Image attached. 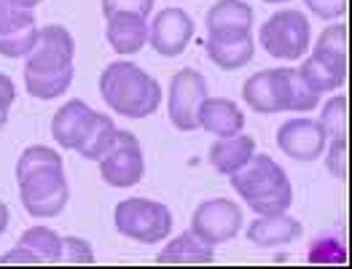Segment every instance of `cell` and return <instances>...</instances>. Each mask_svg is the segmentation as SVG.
I'll return each instance as SVG.
<instances>
[{
	"instance_id": "obj_1",
	"label": "cell",
	"mask_w": 352,
	"mask_h": 269,
	"mask_svg": "<svg viewBox=\"0 0 352 269\" xmlns=\"http://www.w3.org/2000/svg\"><path fill=\"white\" fill-rule=\"evenodd\" d=\"M16 186L22 208L35 218L59 215L70 200L62 156L46 146H30L22 151L16 162Z\"/></svg>"
},
{
	"instance_id": "obj_2",
	"label": "cell",
	"mask_w": 352,
	"mask_h": 269,
	"mask_svg": "<svg viewBox=\"0 0 352 269\" xmlns=\"http://www.w3.org/2000/svg\"><path fill=\"white\" fill-rule=\"evenodd\" d=\"M229 183L248 202V208L258 215L285 213L294 202L291 180L269 153H253L248 164H242L236 173L229 175Z\"/></svg>"
},
{
	"instance_id": "obj_3",
	"label": "cell",
	"mask_w": 352,
	"mask_h": 269,
	"mask_svg": "<svg viewBox=\"0 0 352 269\" xmlns=\"http://www.w3.org/2000/svg\"><path fill=\"white\" fill-rule=\"evenodd\" d=\"M242 100L256 114H280V111H312L320 105V94L309 89L294 67H269L253 73L245 87Z\"/></svg>"
},
{
	"instance_id": "obj_4",
	"label": "cell",
	"mask_w": 352,
	"mask_h": 269,
	"mask_svg": "<svg viewBox=\"0 0 352 269\" xmlns=\"http://www.w3.org/2000/svg\"><path fill=\"white\" fill-rule=\"evenodd\" d=\"M100 94L108 108L126 119L153 116L162 103V87L132 62H111L100 76Z\"/></svg>"
},
{
	"instance_id": "obj_5",
	"label": "cell",
	"mask_w": 352,
	"mask_h": 269,
	"mask_svg": "<svg viewBox=\"0 0 352 269\" xmlns=\"http://www.w3.org/2000/svg\"><path fill=\"white\" fill-rule=\"evenodd\" d=\"M113 224H116L118 235L135 239V242H143V245H153L159 239L170 237L173 213L162 202L143 200V197H129V200L116 205Z\"/></svg>"
},
{
	"instance_id": "obj_6",
	"label": "cell",
	"mask_w": 352,
	"mask_h": 269,
	"mask_svg": "<svg viewBox=\"0 0 352 269\" xmlns=\"http://www.w3.org/2000/svg\"><path fill=\"white\" fill-rule=\"evenodd\" d=\"M258 43L264 46V52L274 60H285L296 62L307 54V49L312 46V28H309V19L294 11V8H285V11H277L266 19L258 30Z\"/></svg>"
},
{
	"instance_id": "obj_7",
	"label": "cell",
	"mask_w": 352,
	"mask_h": 269,
	"mask_svg": "<svg viewBox=\"0 0 352 269\" xmlns=\"http://www.w3.org/2000/svg\"><path fill=\"white\" fill-rule=\"evenodd\" d=\"M143 173H146V159L140 140L132 132L118 129L111 151L100 159V175L113 189H129L143 180Z\"/></svg>"
},
{
	"instance_id": "obj_8",
	"label": "cell",
	"mask_w": 352,
	"mask_h": 269,
	"mask_svg": "<svg viewBox=\"0 0 352 269\" xmlns=\"http://www.w3.org/2000/svg\"><path fill=\"white\" fill-rule=\"evenodd\" d=\"M207 100V81L202 73L183 67L170 81V121L180 132L199 129V108Z\"/></svg>"
},
{
	"instance_id": "obj_9",
	"label": "cell",
	"mask_w": 352,
	"mask_h": 269,
	"mask_svg": "<svg viewBox=\"0 0 352 269\" xmlns=\"http://www.w3.org/2000/svg\"><path fill=\"white\" fill-rule=\"evenodd\" d=\"M239 226H242V210L226 197L207 200L191 215V232L212 248L234 239Z\"/></svg>"
},
{
	"instance_id": "obj_10",
	"label": "cell",
	"mask_w": 352,
	"mask_h": 269,
	"mask_svg": "<svg viewBox=\"0 0 352 269\" xmlns=\"http://www.w3.org/2000/svg\"><path fill=\"white\" fill-rule=\"evenodd\" d=\"M62 242L54 229L49 226H30L19 237L16 248H11L6 256H0V267H30V264H59L62 259Z\"/></svg>"
},
{
	"instance_id": "obj_11",
	"label": "cell",
	"mask_w": 352,
	"mask_h": 269,
	"mask_svg": "<svg viewBox=\"0 0 352 269\" xmlns=\"http://www.w3.org/2000/svg\"><path fill=\"white\" fill-rule=\"evenodd\" d=\"M194 38V19L183 8H164L156 14L148 30V43L162 57H177Z\"/></svg>"
},
{
	"instance_id": "obj_12",
	"label": "cell",
	"mask_w": 352,
	"mask_h": 269,
	"mask_svg": "<svg viewBox=\"0 0 352 269\" xmlns=\"http://www.w3.org/2000/svg\"><path fill=\"white\" fill-rule=\"evenodd\" d=\"M277 146L285 156H291L296 162H315L323 156L328 135L320 127V121L291 119L277 129Z\"/></svg>"
},
{
	"instance_id": "obj_13",
	"label": "cell",
	"mask_w": 352,
	"mask_h": 269,
	"mask_svg": "<svg viewBox=\"0 0 352 269\" xmlns=\"http://www.w3.org/2000/svg\"><path fill=\"white\" fill-rule=\"evenodd\" d=\"M76 43L73 35L65 30L62 25H46L35 35V43L28 54L30 70H62L73 65Z\"/></svg>"
},
{
	"instance_id": "obj_14",
	"label": "cell",
	"mask_w": 352,
	"mask_h": 269,
	"mask_svg": "<svg viewBox=\"0 0 352 269\" xmlns=\"http://www.w3.org/2000/svg\"><path fill=\"white\" fill-rule=\"evenodd\" d=\"M210 41H236L250 38L253 32V8L245 0H218L205 19Z\"/></svg>"
},
{
	"instance_id": "obj_15",
	"label": "cell",
	"mask_w": 352,
	"mask_h": 269,
	"mask_svg": "<svg viewBox=\"0 0 352 269\" xmlns=\"http://www.w3.org/2000/svg\"><path fill=\"white\" fill-rule=\"evenodd\" d=\"M94 119H97V111L89 108L84 100H67L52 119V135L62 149L78 151Z\"/></svg>"
},
{
	"instance_id": "obj_16",
	"label": "cell",
	"mask_w": 352,
	"mask_h": 269,
	"mask_svg": "<svg viewBox=\"0 0 352 269\" xmlns=\"http://www.w3.org/2000/svg\"><path fill=\"white\" fill-rule=\"evenodd\" d=\"M304 235L301 221H296L285 213H272V215H258L250 226H248V239L258 248H277V245H288Z\"/></svg>"
},
{
	"instance_id": "obj_17",
	"label": "cell",
	"mask_w": 352,
	"mask_h": 269,
	"mask_svg": "<svg viewBox=\"0 0 352 269\" xmlns=\"http://www.w3.org/2000/svg\"><path fill=\"white\" fill-rule=\"evenodd\" d=\"M151 22L140 14H113L108 17V43L116 54H138L148 43Z\"/></svg>"
},
{
	"instance_id": "obj_18",
	"label": "cell",
	"mask_w": 352,
	"mask_h": 269,
	"mask_svg": "<svg viewBox=\"0 0 352 269\" xmlns=\"http://www.w3.org/2000/svg\"><path fill=\"white\" fill-rule=\"evenodd\" d=\"M199 127L215 138H232L245 129V114L236 108L234 100L207 97L199 108Z\"/></svg>"
},
{
	"instance_id": "obj_19",
	"label": "cell",
	"mask_w": 352,
	"mask_h": 269,
	"mask_svg": "<svg viewBox=\"0 0 352 269\" xmlns=\"http://www.w3.org/2000/svg\"><path fill=\"white\" fill-rule=\"evenodd\" d=\"M215 261V250H212V245H207L202 239L197 237L191 229L188 232H183V235H177L175 239H170L162 250H159V256H156V264H212Z\"/></svg>"
},
{
	"instance_id": "obj_20",
	"label": "cell",
	"mask_w": 352,
	"mask_h": 269,
	"mask_svg": "<svg viewBox=\"0 0 352 269\" xmlns=\"http://www.w3.org/2000/svg\"><path fill=\"white\" fill-rule=\"evenodd\" d=\"M298 76L304 78V84L315 94L323 97L325 92L339 89L347 78V65L344 62H336L331 57H323V54H312L301 62L298 67Z\"/></svg>"
},
{
	"instance_id": "obj_21",
	"label": "cell",
	"mask_w": 352,
	"mask_h": 269,
	"mask_svg": "<svg viewBox=\"0 0 352 269\" xmlns=\"http://www.w3.org/2000/svg\"><path fill=\"white\" fill-rule=\"evenodd\" d=\"M256 153V140L250 135H232V138H218L210 146V164L215 167V173L221 175H232L242 164H248V159Z\"/></svg>"
},
{
	"instance_id": "obj_22",
	"label": "cell",
	"mask_w": 352,
	"mask_h": 269,
	"mask_svg": "<svg viewBox=\"0 0 352 269\" xmlns=\"http://www.w3.org/2000/svg\"><path fill=\"white\" fill-rule=\"evenodd\" d=\"M73 84V65L62 70H30L25 67V89L35 100H57Z\"/></svg>"
},
{
	"instance_id": "obj_23",
	"label": "cell",
	"mask_w": 352,
	"mask_h": 269,
	"mask_svg": "<svg viewBox=\"0 0 352 269\" xmlns=\"http://www.w3.org/2000/svg\"><path fill=\"white\" fill-rule=\"evenodd\" d=\"M205 52L221 70H239L253 60L256 43H253V35L250 38H236V41H210L207 38Z\"/></svg>"
},
{
	"instance_id": "obj_24",
	"label": "cell",
	"mask_w": 352,
	"mask_h": 269,
	"mask_svg": "<svg viewBox=\"0 0 352 269\" xmlns=\"http://www.w3.org/2000/svg\"><path fill=\"white\" fill-rule=\"evenodd\" d=\"M118 135V127L113 124V119H108L105 114H97V119L91 124V129H89V135L84 138V143H81V149L78 153L89 159V162H100L111 146H113V140H116Z\"/></svg>"
},
{
	"instance_id": "obj_25",
	"label": "cell",
	"mask_w": 352,
	"mask_h": 269,
	"mask_svg": "<svg viewBox=\"0 0 352 269\" xmlns=\"http://www.w3.org/2000/svg\"><path fill=\"white\" fill-rule=\"evenodd\" d=\"M35 0H0V32H11L35 22Z\"/></svg>"
},
{
	"instance_id": "obj_26",
	"label": "cell",
	"mask_w": 352,
	"mask_h": 269,
	"mask_svg": "<svg viewBox=\"0 0 352 269\" xmlns=\"http://www.w3.org/2000/svg\"><path fill=\"white\" fill-rule=\"evenodd\" d=\"M35 35H38L35 22H32V25H25V28H16V30H11V32H0V54L8 57V60L28 57L32 43H35Z\"/></svg>"
},
{
	"instance_id": "obj_27",
	"label": "cell",
	"mask_w": 352,
	"mask_h": 269,
	"mask_svg": "<svg viewBox=\"0 0 352 269\" xmlns=\"http://www.w3.org/2000/svg\"><path fill=\"white\" fill-rule=\"evenodd\" d=\"M320 127L325 129V135L333 138H347V97L339 94L333 100H328L320 111Z\"/></svg>"
},
{
	"instance_id": "obj_28",
	"label": "cell",
	"mask_w": 352,
	"mask_h": 269,
	"mask_svg": "<svg viewBox=\"0 0 352 269\" xmlns=\"http://www.w3.org/2000/svg\"><path fill=\"white\" fill-rule=\"evenodd\" d=\"M312 54H323L336 62H344L347 65V25H331L320 32L318 43H315V52Z\"/></svg>"
},
{
	"instance_id": "obj_29",
	"label": "cell",
	"mask_w": 352,
	"mask_h": 269,
	"mask_svg": "<svg viewBox=\"0 0 352 269\" xmlns=\"http://www.w3.org/2000/svg\"><path fill=\"white\" fill-rule=\"evenodd\" d=\"M312 264H347V248L336 237H320L309 245Z\"/></svg>"
},
{
	"instance_id": "obj_30",
	"label": "cell",
	"mask_w": 352,
	"mask_h": 269,
	"mask_svg": "<svg viewBox=\"0 0 352 269\" xmlns=\"http://www.w3.org/2000/svg\"><path fill=\"white\" fill-rule=\"evenodd\" d=\"M325 167L333 178H347V138H333L331 140V149L325 151Z\"/></svg>"
},
{
	"instance_id": "obj_31",
	"label": "cell",
	"mask_w": 352,
	"mask_h": 269,
	"mask_svg": "<svg viewBox=\"0 0 352 269\" xmlns=\"http://www.w3.org/2000/svg\"><path fill=\"white\" fill-rule=\"evenodd\" d=\"M59 264H94V250L81 237H65Z\"/></svg>"
},
{
	"instance_id": "obj_32",
	"label": "cell",
	"mask_w": 352,
	"mask_h": 269,
	"mask_svg": "<svg viewBox=\"0 0 352 269\" xmlns=\"http://www.w3.org/2000/svg\"><path fill=\"white\" fill-rule=\"evenodd\" d=\"M153 8V0H102V14L105 19L113 14H140L148 17Z\"/></svg>"
},
{
	"instance_id": "obj_33",
	"label": "cell",
	"mask_w": 352,
	"mask_h": 269,
	"mask_svg": "<svg viewBox=\"0 0 352 269\" xmlns=\"http://www.w3.org/2000/svg\"><path fill=\"white\" fill-rule=\"evenodd\" d=\"M304 6L325 22H333L347 11V0H304Z\"/></svg>"
},
{
	"instance_id": "obj_34",
	"label": "cell",
	"mask_w": 352,
	"mask_h": 269,
	"mask_svg": "<svg viewBox=\"0 0 352 269\" xmlns=\"http://www.w3.org/2000/svg\"><path fill=\"white\" fill-rule=\"evenodd\" d=\"M14 100H16V89H14V81L8 78V76H3L0 73V108H11L14 105Z\"/></svg>"
},
{
	"instance_id": "obj_35",
	"label": "cell",
	"mask_w": 352,
	"mask_h": 269,
	"mask_svg": "<svg viewBox=\"0 0 352 269\" xmlns=\"http://www.w3.org/2000/svg\"><path fill=\"white\" fill-rule=\"evenodd\" d=\"M8 229V208H6V202H0V235Z\"/></svg>"
},
{
	"instance_id": "obj_36",
	"label": "cell",
	"mask_w": 352,
	"mask_h": 269,
	"mask_svg": "<svg viewBox=\"0 0 352 269\" xmlns=\"http://www.w3.org/2000/svg\"><path fill=\"white\" fill-rule=\"evenodd\" d=\"M6 121H8V111H6V108H0V129L6 127Z\"/></svg>"
},
{
	"instance_id": "obj_37",
	"label": "cell",
	"mask_w": 352,
	"mask_h": 269,
	"mask_svg": "<svg viewBox=\"0 0 352 269\" xmlns=\"http://www.w3.org/2000/svg\"><path fill=\"white\" fill-rule=\"evenodd\" d=\"M264 3H285V0H264Z\"/></svg>"
},
{
	"instance_id": "obj_38",
	"label": "cell",
	"mask_w": 352,
	"mask_h": 269,
	"mask_svg": "<svg viewBox=\"0 0 352 269\" xmlns=\"http://www.w3.org/2000/svg\"><path fill=\"white\" fill-rule=\"evenodd\" d=\"M35 3H41V0H35Z\"/></svg>"
}]
</instances>
